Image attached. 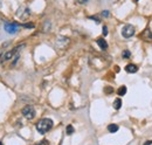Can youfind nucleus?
<instances>
[{"label":"nucleus","instance_id":"nucleus-1","mask_svg":"<svg viewBox=\"0 0 152 145\" xmlns=\"http://www.w3.org/2000/svg\"><path fill=\"white\" fill-rule=\"evenodd\" d=\"M53 120L50 119V118H42V119H40L39 122L36 123V130L40 132L41 135H43V134H46V132H48L50 129L53 128Z\"/></svg>","mask_w":152,"mask_h":145},{"label":"nucleus","instance_id":"nucleus-2","mask_svg":"<svg viewBox=\"0 0 152 145\" xmlns=\"http://www.w3.org/2000/svg\"><path fill=\"white\" fill-rule=\"evenodd\" d=\"M22 115L27 119H33L35 117V109L32 105H26L22 109Z\"/></svg>","mask_w":152,"mask_h":145},{"label":"nucleus","instance_id":"nucleus-3","mask_svg":"<svg viewBox=\"0 0 152 145\" xmlns=\"http://www.w3.org/2000/svg\"><path fill=\"white\" fill-rule=\"evenodd\" d=\"M133 34H135V27L132 25H125L122 28V35L125 39L131 38V36H133Z\"/></svg>","mask_w":152,"mask_h":145},{"label":"nucleus","instance_id":"nucleus-4","mask_svg":"<svg viewBox=\"0 0 152 145\" xmlns=\"http://www.w3.org/2000/svg\"><path fill=\"white\" fill-rule=\"evenodd\" d=\"M5 31L9 34H14L19 31V25L15 22H12V23H6L5 25Z\"/></svg>","mask_w":152,"mask_h":145},{"label":"nucleus","instance_id":"nucleus-5","mask_svg":"<svg viewBox=\"0 0 152 145\" xmlns=\"http://www.w3.org/2000/svg\"><path fill=\"white\" fill-rule=\"evenodd\" d=\"M141 36L144 39V40H152V32L150 28H145L143 31V33L141 34Z\"/></svg>","mask_w":152,"mask_h":145},{"label":"nucleus","instance_id":"nucleus-6","mask_svg":"<svg viewBox=\"0 0 152 145\" xmlns=\"http://www.w3.org/2000/svg\"><path fill=\"white\" fill-rule=\"evenodd\" d=\"M97 45L99 46V48H101L102 51H107V49H108V42H107L103 38L97 39Z\"/></svg>","mask_w":152,"mask_h":145},{"label":"nucleus","instance_id":"nucleus-7","mask_svg":"<svg viewBox=\"0 0 152 145\" xmlns=\"http://www.w3.org/2000/svg\"><path fill=\"white\" fill-rule=\"evenodd\" d=\"M125 70L128 71V72H131V74H133V72H136L138 70V67L136 65H133V63H130V65H128V66L125 67Z\"/></svg>","mask_w":152,"mask_h":145},{"label":"nucleus","instance_id":"nucleus-8","mask_svg":"<svg viewBox=\"0 0 152 145\" xmlns=\"http://www.w3.org/2000/svg\"><path fill=\"white\" fill-rule=\"evenodd\" d=\"M108 131L111 132V134H115L116 131H118V125H116V124H110L108 126Z\"/></svg>","mask_w":152,"mask_h":145},{"label":"nucleus","instance_id":"nucleus-9","mask_svg":"<svg viewBox=\"0 0 152 145\" xmlns=\"http://www.w3.org/2000/svg\"><path fill=\"white\" fill-rule=\"evenodd\" d=\"M113 108H115L116 110H119V109L122 108V101H121V98L115 100V102H113Z\"/></svg>","mask_w":152,"mask_h":145},{"label":"nucleus","instance_id":"nucleus-10","mask_svg":"<svg viewBox=\"0 0 152 145\" xmlns=\"http://www.w3.org/2000/svg\"><path fill=\"white\" fill-rule=\"evenodd\" d=\"M117 94H118L119 96H124V95L126 94V87H125V86H122V87L117 90Z\"/></svg>","mask_w":152,"mask_h":145},{"label":"nucleus","instance_id":"nucleus-11","mask_svg":"<svg viewBox=\"0 0 152 145\" xmlns=\"http://www.w3.org/2000/svg\"><path fill=\"white\" fill-rule=\"evenodd\" d=\"M122 56H123V59H129L130 56H131V53H130V51H124L123 53H122Z\"/></svg>","mask_w":152,"mask_h":145},{"label":"nucleus","instance_id":"nucleus-12","mask_svg":"<svg viewBox=\"0 0 152 145\" xmlns=\"http://www.w3.org/2000/svg\"><path fill=\"white\" fill-rule=\"evenodd\" d=\"M66 131H67V135H71L73 132H74V128H73V125H68L67 129H66Z\"/></svg>","mask_w":152,"mask_h":145},{"label":"nucleus","instance_id":"nucleus-13","mask_svg":"<svg viewBox=\"0 0 152 145\" xmlns=\"http://www.w3.org/2000/svg\"><path fill=\"white\" fill-rule=\"evenodd\" d=\"M22 27L31 29V28H34V23H23V25H22Z\"/></svg>","mask_w":152,"mask_h":145},{"label":"nucleus","instance_id":"nucleus-14","mask_svg":"<svg viewBox=\"0 0 152 145\" xmlns=\"http://www.w3.org/2000/svg\"><path fill=\"white\" fill-rule=\"evenodd\" d=\"M36 145H49V142H48L47 139H42L41 142H39Z\"/></svg>","mask_w":152,"mask_h":145},{"label":"nucleus","instance_id":"nucleus-15","mask_svg":"<svg viewBox=\"0 0 152 145\" xmlns=\"http://www.w3.org/2000/svg\"><path fill=\"white\" fill-rule=\"evenodd\" d=\"M89 0H76V3L77 4H81V5H83V4H87Z\"/></svg>","mask_w":152,"mask_h":145},{"label":"nucleus","instance_id":"nucleus-16","mask_svg":"<svg viewBox=\"0 0 152 145\" xmlns=\"http://www.w3.org/2000/svg\"><path fill=\"white\" fill-rule=\"evenodd\" d=\"M102 15H103V17H109L110 13H109L108 11H103V12H102Z\"/></svg>","mask_w":152,"mask_h":145},{"label":"nucleus","instance_id":"nucleus-17","mask_svg":"<svg viewBox=\"0 0 152 145\" xmlns=\"http://www.w3.org/2000/svg\"><path fill=\"white\" fill-rule=\"evenodd\" d=\"M103 35H108V27L107 26L103 27Z\"/></svg>","mask_w":152,"mask_h":145},{"label":"nucleus","instance_id":"nucleus-18","mask_svg":"<svg viewBox=\"0 0 152 145\" xmlns=\"http://www.w3.org/2000/svg\"><path fill=\"white\" fill-rule=\"evenodd\" d=\"M104 90H105V92H109V94H110V92H112V91H113V89H112V88H109V87H108V88H105V89H104Z\"/></svg>","mask_w":152,"mask_h":145},{"label":"nucleus","instance_id":"nucleus-19","mask_svg":"<svg viewBox=\"0 0 152 145\" xmlns=\"http://www.w3.org/2000/svg\"><path fill=\"white\" fill-rule=\"evenodd\" d=\"M89 19H91V20H94V21H96V22H97V23H99V22H101V21H99V20H98V19H97V18H95V17H90V18H89Z\"/></svg>","mask_w":152,"mask_h":145},{"label":"nucleus","instance_id":"nucleus-20","mask_svg":"<svg viewBox=\"0 0 152 145\" xmlns=\"http://www.w3.org/2000/svg\"><path fill=\"white\" fill-rule=\"evenodd\" d=\"M0 145H3V143H1V142H0Z\"/></svg>","mask_w":152,"mask_h":145},{"label":"nucleus","instance_id":"nucleus-21","mask_svg":"<svg viewBox=\"0 0 152 145\" xmlns=\"http://www.w3.org/2000/svg\"><path fill=\"white\" fill-rule=\"evenodd\" d=\"M135 1H137V0H135Z\"/></svg>","mask_w":152,"mask_h":145}]
</instances>
